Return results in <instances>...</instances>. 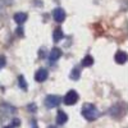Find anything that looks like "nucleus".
Returning <instances> with one entry per match:
<instances>
[{"instance_id":"obj_1","label":"nucleus","mask_w":128,"mask_h":128,"mask_svg":"<svg viewBox=\"0 0 128 128\" xmlns=\"http://www.w3.org/2000/svg\"><path fill=\"white\" fill-rule=\"evenodd\" d=\"M82 115L86 118L87 120H95L99 116V110L96 109V106L92 104H86L82 109Z\"/></svg>"},{"instance_id":"obj_2","label":"nucleus","mask_w":128,"mask_h":128,"mask_svg":"<svg viewBox=\"0 0 128 128\" xmlns=\"http://www.w3.org/2000/svg\"><path fill=\"white\" fill-rule=\"evenodd\" d=\"M60 102H62L60 96H56V95H49V96H46V99H45V106L48 109L56 108Z\"/></svg>"},{"instance_id":"obj_3","label":"nucleus","mask_w":128,"mask_h":128,"mask_svg":"<svg viewBox=\"0 0 128 128\" xmlns=\"http://www.w3.org/2000/svg\"><path fill=\"white\" fill-rule=\"evenodd\" d=\"M77 101H78V94L74 90H70L64 98V104L67 105H74Z\"/></svg>"},{"instance_id":"obj_4","label":"nucleus","mask_w":128,"mask_h":128,"mask_svg":"<svg viewBox=\"0 0 128 128\" xmlns=\"http://www.w3.org/2000/svg\"><path fill=\"white\" fill-rule=\"evenodd\" d=\"M52 16H54V19L56 20L58 23L63 22V20L66 19V12H64L62 8H56L54 10V13H52Z\"/></svg>"},{"instance_id":"obj_5","label":"nucleus","mask_w":128,"mask_h":128,"mask_svg":"<svg viewBox=\"0 0 128 128\" xmlns=\"http://www.w3.org/2000/svg\"><path fill=\"white\" fill-rule=\"evenodd\" d=\"M48 76H49V73H48L46 69H38L35 74V80L37 82H44V81L48 80Z\"/></svg>"},{"instance_id":"obj_6","label":"nucleus","mask_w":128,"mask_h":128,"mask_svg":"<svg viewBox=\"0 0 128 128\" xmlns=\"http://www.w3.org/2000/svg\"><path fill=\"white\" fill-rule=\"evenodd\" d=\"M60 56H62V50H60V49H58V48L51 49L50 54H49V59H50V62H56Z\"/></svg>"},{"instance_id":"obj_7","label":"nucleus","mask_w":128,"mask_h":128,"mask_svg":"<svg viewBox=\"0 0 128 128\" xmlns=\"http://www.w3.org/2000/svg\"><path fill=\"white\" fill-rule=\"evenodd\" d=\"M68 122V115L64 113L63 110L58 112V115H56V123L59 126H63V124H66Z\"/></svg>"},{"instance_id":"obj_8","label":"nucleus","mask_w":128,"mask_h":128,"mask_svg":"<svg viewBox=\"0 0 128 128\" xmlns=\"http://www.w3.org/2000/svg\"><path fill=\"white\" fill-rule=\"evenodd\" d=\"M128 59V55H127V52L124 51H118L115 54V62L118 63V64H124Z\"/></svg>"},{"instance_id":"obj_9","label":"nucleus","mask_w":128,"mask_h":128,"mask_svg":"<svg viewBox=\"0 0 128 128\" xmlns=\"http://www.w3.org/2000/svg\"><path fill=\"white\" fill-rule=\"evenodd\" d=\"M14 20H16L18 24H22V23H24L26 20H27V14L26 13H22V12L16 13L14 14Z\"/></svg>"},{"instance_id":"obj_10","label":"nucleus","mask_w":128,"mask_h":128,"mask_svg":"<svg viewBox=\"0 0 128 128\" xmlns=\"http://www.w3.org/2000/svg\"><path fill=\"white\" fill-rule=\"evenodd\" d=\"M0 109H2L3 113H6V114H13V113L16 112V108L10 106L9 104H3L2 106H0Z\"/></svg>"},{"instance_id":"obj_11","label":"nucleus","mask_w":128,"mask_h":128,"mask_svg":"<svg viewBox=\"0 0 128 128\" xmlns=\"http://www.w3.org/2000/svg\"><path fill=\"white\" fill-rule=\"evenodd\" d=\"M94 64V58L91 55H87L82 59V67H90Z\"/></svg>"},{"instance_id":"obj_12","label":"nucleus","mask_w":128,"mask_h":128,"mask_svg":"<svg viewBox=\"0 0 128 128\" xmlns=\"http://www.w3.org/2000/svg\"><path fill=\"white\" fill-rule=\"evenodd\" d=\"M63 31L60 30V28H56L55 31H54V34H52V38H54V41H60L62 38H63Z\"/></svg>"},{"instance_id":"obj_13","label":"nucleus","mask_w":128,"mask_h":128,"mask_svg":"<svg viewBox=\"0 0 128 128\" xmlns=\"http://www.w3.org/2000/svg\"><path fill=\"white\" fill-rule=\"evenodd\" d=\"M80 76H81V72H80L78 68H74V69L70 72V78L74 80V81H77V80L80 78Z\"/></svg>"},{"instance_id":"obj_14","label":"nucleus","mask_w":128,"mask_h":128,"mask_svg":"<svg viewBox=\"0 0 128 128\" xmlns=\"http://www.w3.org/2000/svg\"><path fill=\"white\" fill-rule=\"evenodd\" d=\"M18 84H19V87L22 90H27V83H26V80H24L23 76L18 77Z\"/></svg>"},{"instance_id":"obj_15","label":"nucleus","mask_w":128,"mask_h":128,"mask_svg":"<svg viewBox=\"0 0 128 128\" xmlns=\"http://www.w3.org/2000/svg\"><path fill=\"white\" fill-rule=\"evenodd\" d=\"M27 109H28L30 112H32V113H35V112H36V105H35V104H31V105L27 106Z\"/></svg>"},{"instance_id":"obj_16","label":"nucleus","mask_w":128,"mask_h":128,"mask_svg":"<svg viewBox=\"0 0 128 128\" xmlns=\"http://www.w3.org/2000/svg\"><path fill=\"white\" fill-rule=\"evenodd\" d=\"M5 66V56H0V68H3Z\"/></svg>"},{"instance_id":"obj_17","label":"nucleus","mask_w":128,"mask_h":128,"mask_svg":"<svg viewBox=\"0 0 128 128\" xmlns=\"http://www.w3.org/2000/svg\"><path fill=\"white\" fill-rule=\"evenodd\" d=\"M12 123H13V127H19V126H20V120H19V119H17V118H16V119H13V122H12Z\"/></svg>"},{"instance_id":"obj_18","label":"nucleus","mask_w":128,"mask_h":128,"mask_svg":"<svg viewBox=\"0 0 128 128\" xmlns=\"http://www.w3.org/2000/svg\"><path fill=\"white\" fill-rule=\"evenodd\" d=\"M17 31H18V35H20V36L23 35V30H22V28H18Z\"/></svg>"},{"instance_id":"obj_19","label":"nucleus","mask_w":128,"mask_h":128,"mask_svg":"<svg viewBox=\"0 0 128 128\" xmlns=\"http://www.w3.org/2000/svg\"><path fill=\"white\" fill-rule=\"evenodd\" d=\"M48 128H58V127H55V126H50V127H48Z\"/></svg>"},{"instance_id":"obj_20","label":"nucleus","mask_w":128,"mask_h":128,"mask_svg":"<svg viewBox=\"0 0 128 128\" xmlns=\"http://www.w3.org/2000/svg\"><path fill=\"white\" fill-rule=\"evenodd\" d=\"M4 128H13L12 126H6V127H4Z\"/></svg>"}]
</instances>
